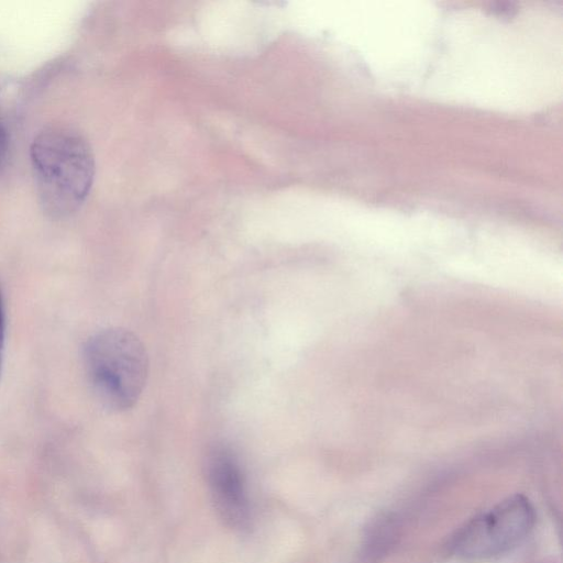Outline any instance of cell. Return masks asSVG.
Masks as SVG:
<instances>
[{"mask_svg": "<svg viewBox=\"0 0 563 563\" xmlns=\"http://www.w3.org/2000/svg\"><path fill=\"white\" fill-rule=\"evenodd\" d=\"M40 205L54 220L76 213L95 178V157L86 139L66 126L42 130L30 147Z\"/></svg>", "mask_w": 563, "mask_h": 563, "instance_id": "cell-1", "label": "cell"}, {"mask_svg": "<svg viewBox=\"0 0 563 563\" xmlns=\"http://www.w3.org/2000/svg\"><path fill=\"white\" fill-rule=\"evenodd\" d=\"M84 365L95 396L114 411L134 406L148 372L143 343L122 328H108L91 335L84 346Z\"/></svg>", "mask_w": 563, "mask_h": 563, "instance_id": "cell-2", "label": "cell"}, {"mask_svg": "<svg viewBox=\"0 0 563 563\" xmlns=\"http://www.w3.org/2000/svg\"><path fill=\"white\" fill-rule=\"evenodd\" d=\"M534 523V510L521 495L508 497L473 519L459 534L455 554L467 561L500 555L520 543Z\"/></svg>", "mask_w": 563, "mask_h": 563, "instance_id": "cell-3", "label": "cell"}, {"mask_svg": "<svg viewBox=\"0 0 563 563\" xmlns=\"http://www.w3.org/2000/svg\"><path fill=\"white\" fill-rule=\"evenodd\" d=\"M205 468L211 501L219 518L230 528L246 527L250 501L238 457L230 449L218 445L208 453Z\"/></svg>", "mask_w": 563, "mask_h": 563, "instance_id": "cell-4", "label": "cell"}, {"mask_svg": "<svg viewBox=\"0 0 563 563\" xmlns=\"http://www.w3.org/2000/svg\"><path fill=\"white\" fill-rule=\"evenodd\" d=\"M5 306H4V297L2 287L0 285V378L2 374L3 367V352H4V343H5Z\"/></svg>", "mask_w": 563, "mask_h": 563, "instance_id": "cell-5", "label": "cell"}, {"mask_svg": "<svg viewBox=\"0 0 563 563\" xmlns=\"http://www.w3.org/2000/svg\"><path fill=\"white\" fill-rule=\"evenodd\" d=\"M9 135L4 124L0 121V175L5 169L9 156Z\"/></svg>", "mask_w": 563, "mask_h": 563, "instance_id": "cell-6", "label": "cell"}]
</instances>
